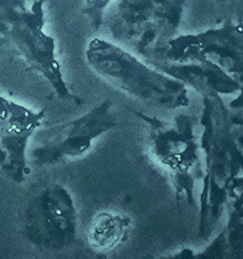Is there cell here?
<instances>
[{
  "instance_id": "1",
  "label": "cell",
  "mask_w": 243,
  "mask_h": 259,
  "mask_svg": "<svg viewBox=\"0 0 243 259\" xmlns=\"http://www.w3.org/2000/svg\"><path fill=\"white\" fill-rule=\"evenodd\" d=\"M200 149L206 157V175L200 194L199 236L208 237L227 201L240 194L242 146L233 119L220 95L204 97L199 120Z\"/></svg>"
},
{
  "instance_id": "2",
  "label": "cell",
  "mask_w": 243,
  "mask_h": 259,
  "mask_svg": "<svg viewBox=\"0 0 243 259\" xmlns=\"http://www.w3.org/2000/svg\"><path fill=\"white\" fill-rule=\"evenodd\" d=\"M86 59L97 76L139 102L172 110L190 105L187 87L149 67L123 47L94 38L88 44Z\"/></svg>"
},
{
  "instance_id": "3",
  "label": "cell",
  "mask_w": 243,
  "mask_h": 259,
  "mask_svg": "<svg viewBox=\"0 0 243 259\" xmlns=\"http://www.w3.org/2000/svg\"><path fill=\"white\" fill-rule=\"evenodd\" d=\"M46 0H0V39L38 76L45 79L61 100L79 105L65 80L56 58V42L45 31Z\"/></svg>"
},
{
  "instance_id": "4",
  "label": "cell",
  "mask_w": 243,
  "mask_h": 259,
  "mask_svg": "<svg viewBox=\"0 0 243 259\" xmlns=\"http://www.w3.org/2000/svg\"><path fill=\"white\" fill-rule=\"evenodd\" d=\"M149 126L151 155L171 178L176 200L194 205V185L204 177L200 158L199 119L180 115L173 121L137 112Z\"/></svg>"
},
{
  "instance_id": "5",
  "label": "cell",
  "mask_w": 243,
  "mask_h": 259,
  "mask_svg": "<svg viewBox=\"0 0 243 259\" xmlns=\"http://www.w3.org/2000/svg\"><path fill=\"white\" fill-rule=\"evenodd\" d=\"M185 0H119L109 21L117 42L149 60L180 28Z\"/></svg>"
},
{
  "instance_id": "6",
  "label": "cell",
  "mask_w": 243,
  "mask_h": 259,
  "mask_svg": "<svg viewBox=\"0 0 243 259\" xmlns=\"http://www.w3.org/2000/svg\"><path fill=\"white\" fill-rule=\"evenodd\" d=\"M21 232L30 245L45 252H59L74 244L78 215L69 190L58 182L36 185L24 200Z\"/></svg>"
},
{
  "instance_id": "7",
  "label": "cell",
  "mask_w": 243,
  "mask_h": 259,
  "mask_svg": "<svg viewBox=\"0 0 243 259\" xmlns=\"http://www.w3.org/2000/svg\"><path fill=\"white\" fill-rule=\"evenodd\" d=\"M174 63L210 62L242 80L243 30L241 24L227 19L220 27L192 35H180L147 60Z\"/></svg>"
},
{
  "instance_id": "8",
  "label": "cell",
  "mask_w": 243,
  "mask_h": 259,
  "mask_svg": "<svg viewBox=\"0 0 243 259\" xmlns=\"http://www.w3.org/2000/svg\"><path fill=\"white\" fill-rule=\"evenodd\" d=\"M118 119L113 103L104 100L85 115L50 128L46 139L29 152L30 163L37 167L53 166L68 159L85 156L97 137L115 128Z\"/></svg>"
},
{
  "instance_id": "9",
  "label": "cell",
  "mask_w": 243,
  "mask_h": 259,
  "mask_svg": "<svg viewBox=\"0 0 243 259\" xmlns=\"http://www.w3.org/2000/svg\"><path fill=\"white\" fill-rule=\"evenodd\" d=\"M45 116V110L26 107L0 93V172L13 184L25 181L28 145Z\"/></svg>"
},
{
  "instance_id": "10",
  "label": "cell",
  "mask_w": 243,
  "mask_h": 259,
  "mask_svg": "<svg viewBox=\"0 0 243 259\" xmlns=\"http://www.w3.org/2000/svg\"><path fill=\"white\" fill-rule=\"evenodd\" d=\"M150 66L181 81L197 91L202 97L210 95H231L242 90V80L210 62L174 63L150 61Z\"/></svg>"
},
{
  "instance_id": "11",
  "label": "cell",
  "mask_w": 243,
  "mask_h": 259,
  "mask_svg": "<svg viewBox=\"0 0 243 259\" xmlns=\"http://www.w3.org/2000/svg\"><path fill=\"white\" fill-rule=\"evenodd\" d=\"M131 217L119 213L101 212L88 230V243L97 253H107L123 244L131 230Z\"/></svg>"
},
{
  "instance_id": "12",
  "label": "cell",
  "mask_w": 243,
  "mask_h": 259,
  "mask_svg": "<svg viewBox=\"0 0 243 259\" xmlns=\"http://www.w3.org/2000/svg\"><path fill=\"white\" fill-rule=\"evenodd\" d=\"M112 0H85L83 7V13L87 16V19L90 23V25L95 29H100L104 13L106 11Z\"/></svg>"
},
{
  "instance_id": "13",
  "label": "cell",
  "mask_w": 243,
  "mask_h": 259,
  "mask_svg": "<svg viewBox=\"0 0 243 259\" xmlns=\"http://www.w3.org/2000/svg\"><path fill=\"white\" fill-rule=\"evenodd\" d=\"M214 2H216V3H226V2H228V0H214Z\"/></svg>"
}]
</instances>
